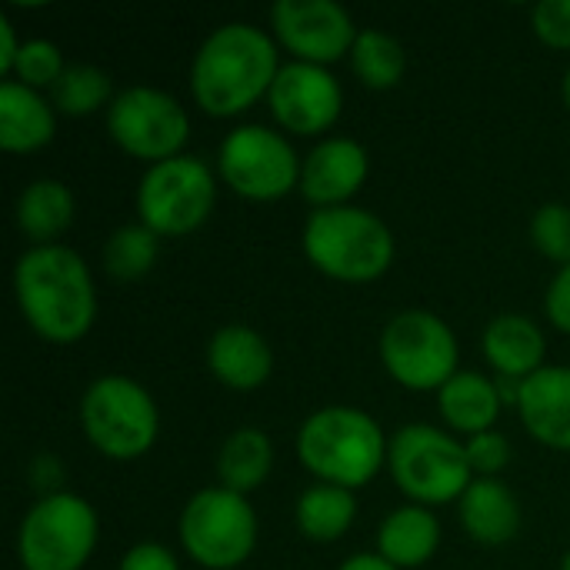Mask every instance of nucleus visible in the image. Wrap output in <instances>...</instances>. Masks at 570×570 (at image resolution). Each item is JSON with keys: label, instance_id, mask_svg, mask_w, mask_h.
<instances>
[{"label": "nucleus", "instance_id": "1", "mask_svg": "<svg viewBox=\"0 0 570 570\" xmlns=\"http://www.w3.org/2000/svg\"><path fill=\"white\" fill-rule=\"evenodd\" d=\"M13 297L47 344H77L97 321V287L83 257L63 244L27 247L13 264Z\"/></svg>", "mask_w": 570, "mask_h": 570}, {"label": "nucleus", "instance_id": "2", "mask_svg": "<svg viewBox=\"0 0 570 570\" xmlns=\"http://www.w3.org/2000/svg\"><path fill=\"white\" fill-rule=\"evenodd\" d=\"M277 43L267 30L234 20L207 33L190 63L194 104L217 117H240L257 100H264L281 73Z\"/></svg>", "mask_w": 570, "mask_h": 570}, {"label": "nucleus", "instance_id": "3", "mask_svg": "<svg viewBox=\"0 0 570 570\" xmlns=\"http://www.w3.org/2000/svg\"><path fill=\"white\" fill-rule=\"evenodd\" d=\"M387 438L381 424L357 407H321L297 431V458L317 484L357 491L387 464Z\"/></svg>", "mask_w": 570, "mask_h": 570}, {"label": "nucleus", "instance_id": "4", "mask_svg": "<svg viewBox=\"0 0 570 570\" xmlns=\"http://www.w3.org/2000/svg\"><path fill=\"white\" fill-rule=\"evenodd\" d=\"M304 257L331 281L371 284L394 264L391 227L364 207L314 210L304 224Z\"/></svg>", "mask_w": 570, "mask_h": 570}, {"label": "nucleus", "instance_id": "5", "mask_svg": "<svg viewBox=\"0 0 570 570\" xmlns=\"http://www.w3.org/2000/svg\"><path fill=\"white\" fill-rule=\"evenodd\" d=\"M387 471L397 491L421 508H441L464 498L474 481L468 448L431 424H407L387 444Z\"/></svg>", "mask_w": 570, "mask_h": 570}, {"label": "nucleus", "instance_id": "6", "mask_svg": "<svg viewBox=\"0 0 570 570\" xmlns=\"http://www.w3.org/2000/svg\"><path fill=\"white\" fill-rule=\"evenodd\" d=\"M80 428L97 454L110 461H137L157 444L160 411L150 391L137 381L104 374L80 397Z\"/></svg>", "mask_w": 570, "mask_h": 570}, {"label": "nucleus", "instance_id": "7", "mask_svg": "<svg viewBox=\"0 0 570 570\" xmlns=\"http://www.w3.org/2000/svg\"><path fill=\"white\" fill-rule=\"evenodd\" d=\"M100 521L90 501L67 491L43 494L17 528L23 570H83L97 548Z\"/></svg>", "mask_w": 570, "mask_h": 570}, {"label": "nucleus", "instance_id": "8", "mask_svg": "<svg viewBox=\"0 0 570 570\" xmlns=\"http://www.w3.org/2000/svg\"><path fill=\"white\" fill-rule=\"evenodd\" d=\"M187 558L204 570L240 568L257 548V514L244 494L227 488L197 491L177 521Z\"/></svg>", "mask_w": 570, "mask_h": 570}, {"label": "nucleus", "instance_id": "9", "mask_svg": "<svg viewBox=\"0 0 570 570\" xmlns=\"http://www.w3.org/2000/svg\"><path fill=\"white\" fill-rule=\"evenodd\" d=\"M217 204L214 170L190 154L147 167L137 187L140 224L157 237H184L207 224Z\"/></svg>", "mask_w": 570, "mask_h": 570}, {"label": "nucleus", "instance_id": "10", "mask_svg": "<svg viewBox=\"0 0 570 570\" xmlns=\"http://www.w3.org/2000/svg\"><path fill=\"white\" fill-rule=\"evenodd\" d=\"M301 157L294 144L264 127V124H240L234 127L220 150H217V174L220 180L244 200L271 204L287 197L301 187Z\"/></svg>", "mask_w": 570, "mask_h": 570}, {"label": "nucleus", "instance_id": "11", "mask_svg": "<svg viewBox=\"0 0 570 570\" xmlns=\"http://www.w3.org/2000/svg\"><path fill=\"white\" fill-rule=\"evenodd\" d=\"M458 337L431 311H401L381 334V364L407 391H441L458 374Z\"/></svg>", "mask_w": 570, "mask_h": 570}, {"label": "nucleus", "instance_id": "12", "mask_svg": "<svg viewBox=\"0 0 570 570\" xmlns=\"http://www.w3.org/2000/svg\"><path fill=\"white\" fill-rule=\"evenodd\" d=\"M110 140L134 160L164 164L184 154L190 137L187 107L157 87H127L107 107Z\"/></svg>", "mask_w": 570, "mask_h": 570}, {"label": "nucleus", "instance_id": "13", "mask_svg": "<svg viewBox=\"0 0 570 570\" xmlns=\"http://www.w3.org/2000/svg\"><path fill=\"white\" fill-rule=\"evenodd\" d=\"M271 27L294 60L317 67L351 57V47L361 33L354 17L337 0H277L271 7Z\"/></svg>", "mask_w": 570, "mask_h": 570}, {"label": "nucleus", "instance_id": "14", "mask_svg": "<svg viewBox=\"0 0 570 570\" xmlns=\"http://www.w3.org/2000/svg\"><path fill=\"white\" fill-rule=\"evenodd\" d=\"M267 107L287 134L317 137L337 124L344 107V90L331 73V67L294 60L281 67L267 94Z\"/></svg>", "mask_w": 570, "mask_h": 570}, {"label": "nucleus", "instance_id": "15", "mask_svg": "<svg viewBox=\"0 0 570 570\" xmlns=\"http://www.w3.org/2000/svg\"><path fill=\"white\" fill-rule=\"evenodd\" d=\"M371 170L367 150L351 137L321 140L301 164V194L314 210L347 207L351 197L364 187Z\"/></svg>", "mask_w": 570, "mask_h": 570}, {"label": "nucleus", "instance_id": "16", "mask_svg": "<svg viewBox=\"0 0 570 570\" xmlns=\"http://www.w3.org/2000/svg\"><path fill=\"white\" fill-rule=\"evenodd\" d=\"M518 414L534 441L570 454V367H541L521 381Z\"/></svg>", "mask_w": 570, "mask_h": 570}, {"label": "nucleus", "instance_id": "17", "mask_svg": "<svg viewBox=\"0 0 570 570\" xmlns=\"http://www.w3.org/2000/svg\"><path fill=\"white\" fill-rule=\"evenodd\" d=\"M207 371L230 391H257L271 381L274 351L247 324H227L207 341Z\"/></svg>", "mask_w": 570, "mask_h": 570}, {"label": "nucleus", "instance_id": "18", "mask_svg": "<svg viewBox=\"0 0 570 570\" xmlns=\"http://www.w3.org/2000/svg\"><path fill=\"white\" fill-rule=\"evenodd\" d=\"M458 514L468 538L484 548H501L521 531V504L498 478H474L458 501Z\"/></svg>", "mask_w": 570, "mask_h": 570}, {"label": "nucleus", "instance_id": "19", "mask_svg": "<svg viewBox=\"0 0 570 570\" xmlns=\"http://www.w3.org/2000/svg\"><path fill=\"white\" fill-rule=\"evenodd\" d=\"M57 134V110L40 94L17 80L0 83V147L7 154L43 150Z\"/></svg>", "mask_w": 570, "mask_h": 570}, {"label": "nucleus", "instance_id": "20", "mask_svg": "<svg viewBox=\"0 0 570 570\" xmlns=\"http://www.w3.org/2000/svg\"><path fill=\"white\" fill-rule=\"evenodd\" d=\"M481 347H484L488 364L498 371V377L528 381L531 374L548 367L544 364V354H548L544 334L524 314H501V317H494L484 327Z\"/></svg>", "mask_w": 570, "mask_h": 570}, {"label": "nucleus", "instance_id": "21", "mask_svg": "<svg viewBox=\"0 0 570 570\" xmlns=\"http://www.w3.org/2000/svg\"><path fill=\"white\" fill-rule=\"evenodd\" d=\"M438 407L444 424L454 434L464 438H478L494 431L498 417H501V391L498 381L478 374V371H458L441 391H438Z\"/></svg>", "mask_w": 570, "mask_h": 570}, {"label": "nucleus", "instance_id": "22", "mask_svg": "<svg viewBox=\"0 0 570 570\" xmlns=\"http://www.w3.org/2000/svg\"><path fill=\"white\" fill-rule=\"evenodd\" d=\"M441 544V521L431 508L407 504L391 511L377 531V554L397 570L428 564Z\"/></svg>", "mask_w": 570, "mask_h": 570}, {"label": "nucleus", "instance_id": "23", "mask_svg": "<svg viewBox=\"0 0 570 570\" xmlns=\"http://www.w3.org/2000/svg\"><path fill=\"white\" fill-rule=\"evenodd\" d=\"M77 200L63 180L40 177L27 184L17 197V230L30 240V247H47L53 244L70 224H73Z\"/></svg>", "mask_w": 570, "mask_h": 570}, {"label": "nucleus", "instance_id": "24", "mask_svg": "<svg viewBox=\"0 0 570 570\" xmlns=\"http://www.w3.org/2000/svg\"><path fill=\"white\" fill-rule=\"evenodd\" d=\"M274 468V444L261 428H237L227 434L217 454V478L220 488L234 494H250L257 491Z\"/></svg>", "mask_w": 570, "mask_h": 570}, {"label": "nucleus", "instance_id": "25", "mask_svg": "<svg viewBox=\"0 0 570 570\" xmlns=\"http://www.w3.org/2000/svg\"><path fill=\"white\" fill-rule=\"evenodd\" d=\"M357 518V498L347 488L337 484H311L294 508L297 531L314 544H334L341 541Z\"/></svg>", "mask_w": 570, "mask_h": 570}, {"label": "nucleus", "instance_id": "26", "mask_svg": "<svg viewBox=\"0 0 570 570\" xmlns=\"http://www.w3.org/2000/svg\"><path fill=\"white\" fill-rule=\"evenodd\" d=\"M351 70L367 90H391L407 70V53L397 37L384 30H361L351 47Z\"/></svg>", "mask_w": 570, "mask_h": 570}, {"label": "nucleus", "instance_id": "27", "mask_svg": "<svg viewBox=\"0 0 570 570\" xmlns=\"http://www.w3.org/2000/svg\"><path fill=\"white\" fill-rule=\"evenodd\" d=\"M160 257V237L144 227V224H127L117 227L107 244H104V271L114 281H140L144 274H150V267Z\"/></svg>", "mask_w": 570, "mask_h": 570}, {"label": "nucleus", "instance_id": "28", "mask_svg": "<svg viewBox=\"0 0 570 570\" xmlns=\"http://www.w3.org/2000/svg\"><path fill=\"white\" fill-rule=\"evenodd\" d=\"M110 73L94 63H70L50 90V104L67 117H90L100 107H110Z\"/></svg>", "mask_w": 570, "mask_h": 570}, {"label": "nucleus", "instance_id": "29", "mask_svg": "<svg viewBox=\"0 0 570 570\" xmlns=\"http://www.w3.org/2000/svg\"><path fill=\"white\" fill-rule=\"evenodd\" d=\"M67 63L53 40H23L10 80L30 87V90H53V83L63 77Z\"/></svg>", "mask_w": 570, "mask_h": 570}, {"label": "nucleus", "instance_id": "30", "mask_svg": "<svg viewBox=\"0 0 570 570\" xmlns=\"http://www.w3.org/2000/svg\"><path fill=\"white\" fill-rule=\"evenodd\" d=\"M531 244L554 261L558 267L570 264V207L568 204H544L531 217Z\"/></svg>", "mask_w": 570, "mask_h": 570}, {"label": "nucleus", "instance_id": "31", "mask_svg": "<svg viewBox=\"0 0 570 570\" xmlns=\"http://www.w3.org/2000/svg\"><path fill=\"white\" fill-rule=\"evenodd\" d=\"M534 37L551 50H570V0H541L531 10Z\"/></svg>", "mask_w": 570, "mask_h": 570}, {"label": "nucleus", "instance_id": "32", "mask_svg": "<svg viewBox=\"0 0 570 570\" xmlns=\"http://www.w3.org/2000/svg\"><path fill=\"white\" fill-rule=\"evenodd\" d=\"M464 448H468V461L474 468V478H498L511 464V444L501 431L468 438Z\"/></svg>", "mask_w": 570, "mask_h": 570}, {"label": "nucleus", "instance_id": "33", "mask_svg": "<svg viewBox=\"0 0 570 570\" xmlns=\"http://www.w3.org/2000/svg\"><path fill=\"white\" fill-rule=\"evenodd\" d=\"M544 314L561 334H570V264L558 267V274L551 277V287L544 294Z\"/></svg>", "mask_w": 570, "mask_h": 570}, {"label": "nucleus", "instance_id": "34", "mask_svg": "<svg viewBox=\"0 0 570 570\" xmlns=\"http://www.w3.org/2000/svg\"><path fill=\"white\" fill-rule=\"evenodd\" d=\"M117 570H180V561H177V554L170 548L144 541V544H134L120 558V568Z\"/></svg>", "mask_w": 570, "mask_h": 570}, {"label": "nucleus", "instance_id": "35", "mask_svg": "<svg viewBox=\"0 0 570 570\" xmlns=\"http://www.w3.org/2000/svg\"><path fill=\"white\" fill-rule=\"evenodd\" d=\"M20 40L13 33V23L7 17H0V73H13V63H17V53H20Z\"/></svg>", "mask_w": 570, "mask_h": 570}, {"label": "nucleus", "instance_id": "36", "mask_svg": "<svg viewBox=\"0 0 570 570\" xmlns=\"http://www.w3.org/2000/svg\"><path fill=\"white\" fill-rule=\"evenodd\" d=\"M337 570H397L394 564H387L381 554H354V558H347L344 564Z\"/></svg>", "mask_w": 570, "mask_h": 570}, {"label": "nucleus", "instance_id": "37", "mask_svg": "<svg viewBox=\"0 0 570 570\" xmlns=\"http://www.w3.org/2000/svg\"><path fill=\"white\" fill-rule=\"evenodd\" d=\"M561 94H564V104H568L570 110V70L564 73V83H561Z\"/></svg>", "mask_w": 570, "mask_h": 570}, {"label": "nucleus", "instance_id": "38", "mask_svg": "<svg viewBox=\"0 0 570 570\" xmlns=\"http://www.w3.org/2000/svg\"><path fill=\"white\" fill-rule=\"evenodd\" d=\"M561 570H570V551L564 554V561H561Z\"/></svg>", "mask_w": 570, "mask_h": 570}]
</instances>
